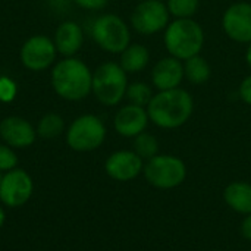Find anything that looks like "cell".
Returning a JSON list of instances; mask_svg holds the SVG:
<instances>
[{
    "instance_id": "cb8c5ba5",
    "label": "cell",
    "mask_w": 251,
    "mask_h": 251,
    "mask_svg": "<svg viewBox=\"0 0 251 251\" xmlns=\"http://www.w3.org/2000/svg\"><path fill=\"white\" fill-rule=\"evenodd\" d=\"M15 168H18V154L15 153V149L4 143L0 144V172L4 174Z\"/></svg>"
},
{
    "instance_id": "f1b7e54d",
    "label": "cell",
    "mask_w": 251,
    "mask_h": 251,
    "mask_svg": "<svg viewBox=\"0 0 251 251\" xmlns=\"http://www.w3.org/2000/svg\"><path fill=\"white\" fill-rule=\"evenodd\" d=\"M246 62H247L249 68L251 69V43L247 44V50H246Z\"/></svg>"
},
{
    "instance_id": "1f68e13d",
    "label": "cell",
    "mask_w": 251,
    "mask_h": 251,
    "mask_svg": "<svg viewBox=\"0 0 251 251\" xmlns=\"http://www.w3.org/2000/svg\"><path fill=\"white\" fill-rule=\"evenodd\" d=\"M212 251H224V250H212Z\"/></svg>"
},
{
    "instance_id": "44dd1931",
    "label": "cell",
    "mask_w": 251,
    "mask_h": 251,
    "mask_svg": "<svg viewBox=\"0 0 251 251\" xmlns=\"http://www.w3.org/2000/svg\"><path fill=\"white\" fill-rule=\"evenodd\" d=\"M132 150H134L144 162H147V160H150L151 157H154V156L159 154V141H157V138H156L153 134L144 131V132H141L140 135L134 137Z\"/></svg>"
},
{
    "instance_id": "4316f807",
    "label": "cell",
    "mask_w": 251,
    "mask_h": 251,
    "mask_svg": "<svg viewBox=\"0 0 251 251\" xmlns=\"http://www.w3.org/2000/svg\"><path fill=\"white\" fill-rule=\"evenodd\" d=\"M74 3L87 10H101L107 6L109 0H74Z\"/></svg>"
},
{
    "instance_id": "ffe728a7",
    "label": "cell",
    "mask_w": 251,
    "mask_h": 251,
    "mask_svg": "<svg viewBox=\"0 0 251 251\" xmlns=\"http://www.w3.org/2000/svg\"><path fill=\"white\" fill-rule=\"evenodd\" d=\"M37 135L43 140H53L63 134L65 131V121L59 113L50 112L41 116L37 124Z\"/></svg>"
},
{
    "instance_id": "8992f818",
    "label": "cell",
    "mask_w": 251,
    "mask_h": 251,
    "mask_svg": "<svg viewBox=\"0 0 251 251\" xmlns=\"http://www.w3.org/2000/svg\"><path fill=\"white\" fill-rule=\"evenodd\" d=\"M91 37L100 49L112 54H121L131 44L129 26L115 13L96 18L91 25Z\"/></svg>"
},
{
    "instance_id": "e0dca14e",
    "label": "cell",
    "mask_w": 251,
    "mask_h": 251,
    "mask_svg": "<svg viewBox=\"0 0 251 251\" xmlns=\"http://www.w3.org/2000/svg\"><path fill=\"white\" fill-rule=\"evenodd\" d=\"M224 201L229 209L240 215L251 213V184L246 181H234L224 190Z\"/></svg>"
},
{
    "instance_id": "30bf717a",
    "label": "cell",
    "mask_w": 251,
    "mask_h": 251,
    "mask_svg": "<svg viewBox=\"0 0 251 251\" xmlns=\"http://www.w3.org/2000/svg\"><path fill=\"white\" fill-rule=\"evenodd\" d=\"M54 41L46 35H32L21 47V62L22 65L34 72L47 69L56 59Z\"/></svg>"
},
{
    "instance_id": "9a60e30c",
    "label": "cell",
    "mask_w": 251,
    "mask_h": 251,
    "mask_svg": "<svg viewBox=\"0 0 251 251\" xmlns=\"http://www.w3.org/2000/svg\"><path fill=\"white\" fill-rule=\"evenodd\" d=\"M184 78V63L174 56L162 57L151 69V82L159 91L178 88Z\"/></svg>"
},
{
    "instance_id": "4fadbf2b",
    "label": "cell",
    "mask_w": 251,
    "mask_h": 251,
    "mask_svg": "<svg viewBox=\"0 0 251 251\" xmlns=\"http://www.w3.org/2000/svg\"><path fill=\"white\" fill-rule=\"evenodd\" d=\"M149 122L150 118L146 107L128 103L116 112L113 118V128L121 137L134 138L147 129Z\"/></svg>"
},
{
    "instance_id": "f546056e",
    "label": "cell",
    "mask_w": 251,
    "mask_h": 251,
    "mask_svg": "<svg viewBox=\"0 0 251 251\" xmlns=\"http://www.w3.org/2000/svg\"><path fill=\"white\" fill-rule=\"evenodd\" d=\"M4 222H6V212H4V209L0 206V229L3 228Z\"/></svg>"
},
{
    "instance_id": "83f0119b",
    "label": "cell",
    "mask_w": 251,
    "mask_h": 251,
    "mask_svg": "<svg viewBox=\"0 0 251 251\" xmlns=\"http://www.w3.org/2000/svg\"><path fill=\"white\" fill-rule=\"evenodd\" d=\"M240 232H241L244 240L251 241V213L244 216V219L241 222V226H240Z\"/></svg>"
},
{
    "instance_id": "603a6c76",
    "label": "cell",
    "mask_w": 251,
    "mask_h": 251,
    "mask_svg": "<svg viewBox=\"0 0 251 251\" xmlns=\"http://www.w3.org/2000/svg\"><path fill=\"white\" fill-rule=\"evenodd\" d=\"M169 15L175 19H191L200 6V0H168Z\"/></svg>"
},
{
    "instance_id": "ba28073f",
    "label": "cell",
    "mask_w": 251,
    "mask_h": 251,
    "mask_svg": "<svg viewBox=\"0 0 251 251\" xmlns=\"http://www.w3.org/2000/svg\"><path fill=\"white\" fill-rule=\"evenodd\" d=\"M169 10L160 0H143L131 13V26L141 35H154L169 25Z\"/></svg>"
},
{
    "instance_id": "5bb4252c",
    "label": "cell",
    "mask_w": 251,
    "mask_h": 251,
    "mask_svg": "<svg viewBox=\"0 0 251 251\" xmlns=\"http://www.w3.org/2000/svg\"><path fill=\"white\" fill-rule=\"evenodd\" d=\"M0 138L12 149H26L35 143L37 129L21 116H7L0 122Z\"/></svg>"
},
{
    "instance_id": "9c48e42d",
    "label": "cell",
    "mask_w": 251,
    "mask_h": 251,
    "mask_svg": "<svg viewBox=\"0 0 251 251\" xmlns=\"http://www.w3.org/2000/svg\"><path fill=\"white\" fill-rule=\"evenodd\" d=\"M34 194V181L31 175L15 168L1 175L0 181V203L9 209H18L25 206Z\"/></svg>"
},
{
    "instance_id": "ac0fdd59",
    "label": "cell",
    "mask_w": 251,
    "mask_h": 251,
    "mask_svg": "<svg viewBox=\"0 0 251 251\" xmlns=\"http://www.w3.org/2000/svg\"><path fill=\"white\" fill-rule=\"evenodd\" d=\"M150 62V51L140 43H131L122 53L119 65L126 74H138L146 69Z\"/></svg>"
},
{
    "instance_id": "5b68a950",
    "label": "cell",
    "mask_w": 251,
    "mask_h": 251,
    "mask_svg": "<svg viewBox=\"0 0 251 251\" xmlns=\"http://www.w3.org/2000/svg\"><path fill=\"white\" fill-rule=\"evenodd\" d=\"M143 175L151 187L159 190H172L185 181L187 165L178 156L157 154L144 162Z\"/></svg>"
},
{
    "instance_id": "7c38bea8",
    "label": "cell",
    "mask_w": 251,
    "mask_h": 251,
    "mask_svg": "<svg viewBox=\"0 0 251 251\" xmlns=\"http://www.w3.org/2000/svg\"><path fill=\"white\" fill-rule=\"evenodd\" d=\"M144 160L134 150L113 151L104 162V171L109 178L118 182H128L143 174Z\"/></svg>"
},
{
    "instance_id": "d6986e66",
    "label": "cell",
    "mask_w": 251,
    "mask_h": 251,
    "mask_svg": "<svg viewBox=\"0 0 251 251\" xmlns=\"http://www.w3.org/2000/svg\"><path fill=\"white\" fill-rule=\"evenodd\" d=\"M210 75H212V68L203 56L197 54L184 60V76L190 84L193 85L206 84L210 79Z\"/></svg>"
},
{
    "instance_id": "52a82bcc",
    "label": "cell",
    "mask_w": 251,
    "mask_h": 251,
    "mask_svg": "<svg viewBox=\"0 0 251 251\" xmlns=\"http://www.w3.org/2000/svg\"><path fill=\"white\" fill-rule=\"evenodd\" d=\"M106 126L103 121L91 113L81 115L66 129V144L78 153L94 151L106 140Z\"/></svg>"
},
{
    "instance_id": "4dcf8cb0",
    "label": "cell",
    "mask_w": 251,
    "mask_h": 251,
    "mask_svg": "<svg viewBox=\"0 0 251 251\" xmlns=\"http://www.w3.org/2000/svg\"><path fill=\"white\" fill-rule=\"evenodd\" d=\"M0 181H1V172H0Z\"/></svg>"
},
{
    "instance_id": "d6a6232c",
    "label": "cell",
    "mask_w": 251,
    "mask_h": 251,
    "mask_svg": "<svg viewBox=\"0 0 251 251\" xmlns=\"http://www.w3.org/2000/svg\"><path fill=\"white\" fill-rule=\"evenodd\" d=\"M137 1H143V0H137Z\"/></svg>"
},
{
    "instance_id": "6da1fadb",
    "label": "cell",
    "mask_w": 251,
    "mask_h": 251,
    "mask_svg": "<svg viewBox=\"0 0 251 251\" xmlns=\"http://www.w3.org/2000/svg\"><path fill=\"white\" fill-rule=\"evenodd\" d=\"M150 122L162 129H176L185 125L194 112L193 96L178 87L159 91L146 107Z\"/></svg>"
},
{
    "instance_id": "3957f363",
    "label": "cell",
    "mask_w": 251,
    "mask_h": 251,
    "mask_svg": "<svg viewBox=\"0 0 251 251\" xmlns=\"http://www.w3.org/2000/svg\"><path fill=\"white\" fill-rule=\"evenodd\" d=\"M204 29L203 26L191 19H175L169 22L163 34V43L169 53L179 60H187L193 56L200 54L204 47Z\"/></svg>"
},
{
    "instance_id": "8fae6325",
    "label": "cell",
    "mask_w": 251,
    "mask_h": 251,
    "mask_svg": "<svg viewBox=\"0 0 251 251\" xmlns=\"http://www.w3.org/2000/svg\"><path fill=\"white\" fill-rule=\"evenodd\" d=\"M222 28L232 41L251 43V3L237 1L231 4L222 16Z\"/></svg>"
},
{
    "instance_id": "277c9868",
    "label": "cell",
    "mask_w": 251,
    "mask_h": 251,
    "mask_svg": "<svg viewBox=\"0 0 251 251\" xmlns=\"http://www.w3.org/2000/svg\"><path fill=\"white\" fill-rule=\"evenodd\" d=\"M128 74L116 62H104L93 72V94L104 106L119 104L126 94Z\"/></svg>"
},
{
    "instance_id": "484cf974",
    "label": "cell",
    "mask_w": 251,
    "mask_h": 251,
    "mask_svg": "<svg viewBox=\"0 0 251 251\" xmlns=\"http://www.w3.org/2000/svg\"><path fill=\"white\" fill-rule=\"evenodd\" d=\"M238 94H240V99H241L246 104L251 106V74L249 76H246V78L243 79V82L240 84Z\"/></svg>"
},
{
    "instance_id": "d4e9b609",
    "label": "cell",
    "mask_w": 251,
    "mask_h": 251,
    "mask_svg": "<svg viewBox=\"0 0 251 251\" xmlns=\"http://www.w3.org/2000/svg\"><path fill=\"white\" fill-rule=\"evenodd\" d=\"M18 94V87L15 81L6 75L0 76V101L1 103H10L15 100Z\"/></svg>"
},
{
    "instance_id": "2e32d148",
    "label": "cell",
    "mask_w": 251,
    "mask_h": 251,
    "mask_svg": "<svg viewBox=\"0 0 251 251\" xmlns=\"http://www.w3.org/2000/svg\"><path fill=\"white\" fill-rule=\"evenodd\" d=\"M54 46L57 53L65 57H72L79 51L84 43V34L81 26L74 21L62 22L54 32Z\"/></svg>"
},
{
    "instance_id": "7a4b0ae2",
    "label": "cell",
    "mask_w": 251,
    "mask_h": 251,
    "mask_svg": "<svg viewBox=\"0 0 251 251\" xmlns=\"http://www.w3.org/2000/svg\"><path fill=\"white\" fill-rule=\"evenodd\" d=\"M50 81L54 93L68 101H79L93 90L91 69L74 56L65 57L53 66Z\"/></svg>"
},
{
    "instance_id": "7402d4cb",
    "label": "cell",
    "mask_w": 251,
    "mask_h": 251,
    "mask_svg": "<svg viewBox=\"0 0 251 251\" xmlns=\"http://www.w3.org/2000/svg\"><path fill=\"white\" fill-rule=\"evenodd\" d=\"M153 96L154 94H153L151 87L147 85L146 82H141V81L128 84L126 94H125V97L128 99V101L131 104L141 106V107H147L150 100L153 99Z\"/></svg>"
}]
</instances>
